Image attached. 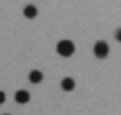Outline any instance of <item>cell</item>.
<instances>
[{
	"mask_svg": "<svg viewBox=\"0 0 121 115\" xmlns=\"http://www.w3.org/2000/svg\"><path fill=\"white\" fill-rule=\"evenodd\" d=\"M56 52L61 58H70L76 52V46H74V42H70V40H60L58 46H56Z\"/></svg>",
	"mask_w": 121,
	"mask_h": 115,
	"instance_id": "1",
	"label": "cell"
},
{
	"mask_svg": "<svg viewBox=\"0 0 121 115\" xmlns=\"http://www.w3.org/2000/svg\"><path fill=\"white\" fill-rule=\"evenodd\" d=\"M93 54L98 58V59H104V58L109 56V44L105 40H98L93 46Z\"/></svg>",
	"mask_w": 121,
	"mask_h": 115,
	"instance_id": "2",
	"label": "cell"
},
{
	"mask_svg": "<svg viewBox=\"0 0 121 115\" xmlns=\"http://www.w3.org/2000/svg\"><path fill=\"white\" fill-rule=\"evenodd\" d=\"M14 100L18 105H26L28 101H30V92L25 91V89H19V91H16L14 94Z\"/></svg>",
	"mask_w": 121,
	"mask_h": 115,
	"instance_id": "3",
	"label": "cell"
},
{
	"mask_svg": "<svg viewBox=\"0 0 121 115\" xmlns=\"http://www.w3.org/2000/svg\"><path fill=\"white\" fill-rule=\"evenodd\" d=\"M28 80H30L32 84H40V82L44 80V73L40 72V70H32L30 75H28Z\"/></svg>",
	"mask_w": 121,
	"mask_h": 115,
	"instance_id": "4",
	"label": "cell"
},
{
	"mask_svg": "<svg viewBox=\"0 0 121 115\" xmlns=\"http://www.w3.org/2000/svg\"><path fill=\"white\" fill-rule=\"evenodd\" d=\"M74 87H76V80L72 79V77H65L63 80H61V89L63 91H74Z\"/></svg>",
	"mask_w": 121,
	"mask_h": 115,
	"instance_id": "5",
	"label": "cell"
},
{
	"mask_svg": "<svg viewBox=\"0 0 121 115\" xmlns=\"http://www.w3.org/2000/svg\"><path fill=\"white\" fill-rule=\"evenodd\" d=\"M23 14H25V18H28V19H33L37 16V7L35 5H26L23 9Z\"/></svg>",
	"mask_w": 121,
	"mask_h": 115,
	"instance_id": "6",
	"label": "cell"
},
{
	"mask_svg": "<svg viewBox=\"0 0 121 115\" xmlns=\"http://www.w3.org/2000/svg\"><path fill=\"white\" fill-rule=\"evenodd\" d=\"M4 103H5V92L0 91V105H4Z\"/></svg>",
	"mask_w": 121,
	"mask_h": 115,
	"instance_id": "7",
	"label": "cell"
},
{
	"mask_svg": "<svg viewBox=\"0 0 121 115\" xmlns=\"http://www.w3.org/2000/svg\"><path fill=\"white\" fill-rule=\"evenodd\" d=\"M116 40H118V42H121V28H118V30H116Z\"/></svg>",
	"mask_w": 121,
	"mask_h": 115,
	"instance_id": "8",
	"label": "cell"
},
{
	"mask_svg": "<svg viewBox=\"0 0 121 115\" xmlns=\"http://www.w3.org/2000/svg\"><path fill=\"white\" fill-rule=\"evenodd\" d=\"M4 115H9V113H4Z\"/></svg>",
	"mask_w": 121,
	"mask_h": 115,
	"instance_id": "9",
	"label": "cell"
}]
</instances>
